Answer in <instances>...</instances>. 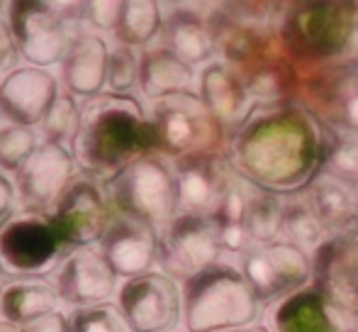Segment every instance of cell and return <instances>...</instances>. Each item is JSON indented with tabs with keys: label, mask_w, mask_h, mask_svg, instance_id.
I'll use <instances>...</instances> for the list:
<instances>
[{
	"label": "cell",
	"mask_w": 358,
	"mask_h": 332,
	"mask_svg": "<svg viewBox=\"0 0 358 332\" xmlns=\"http://www.w3.org/2000/svg\"><path fill=\"white\" fill-rule=\"evenodd\" d=\"M156 144L151 120L134 95L100 93L83 100L80 127L71 152L78 171L100 181L146 157Z\"/></svg>",
	"instance_id": "obj_1"
},
{
	"label": "cell",
	"mask_w": 358,
	"mask_h": 332,
	"mask_svg": "<svg viewBox=\"0 0 358 332\" xmlns=\"http://www.w3.org/2000/svg\"><path fill=\"white\" fill-rule=\"evenodd\" d=\"M8 25L27 67H62L78 29H83V3L15 0L8 3Z\"/></svg>",
	"instance_id": "obj_2"
},
{
	"label": "cell",
	"mask_w": 358,
	"mask_h": 332,
	"mask_svg": "<svg viewBox=\"0 0 358 332\" xmlns=\"http://www.w3.org/2000/svg\"><path fill=\"white\" fill-rule=\"evenodd\" d=\"M105 191L115 215L144 223L156 233L169 228L178 210V186L173 171L151 154L105 181Z\"/></svg>",
	"instance_id": "obj_3"
},
{
	"label": "cell",
	"mask_w": 358,
	"mask_h": 332,
	"mask_svg": "<svg viewBox=\"0 0 358 332\" xmlns=\"http://www.w3.org/2000/svg\"><path fill=\"white\" fill-rule=\"evenodd\" d=\"M71 254L52 218L17 210L0 225V279H52Z\"/></svg>",
	"instance_id": "obj_4"
},
{
	"label": "cell",
	"mask_w": 358,
	"mask_h": 332,
	"mask_svg": "<svg viewBox=\"0 0 358 332\" xmlns=\"http://www.w3.org/2000/svg\"><path fill=\"white\" fill-rule=\"evenodd\" d=\"M254 315L249 289L236 274L213 269L185 281L183 320L190 332H213L231 325H244Z\"/></svg>",
	"instance_id": "obj_5"
},
{
	"label": "cell",
	"mask_w": 358,
	"mask_h": 332,
	"mask_svg": "<svg viewBox=\"0 0 358 332\" xmlns=\"http://www.w3.org/2000/svg\"><path fill=\"white\" fill-rule=\"evenodd\" d=\"M47 215L52 218L62 242L69 251H73L98 247L113 223L115 210L105 191V181L78 171V176Z\"/></svg>",
	"instance_id": "obj_6"
},
{
	"label": "cell",
	"mask_w": 358,
	"mask_h": 332,
	"mask_svg": "<svg viewBox=\"0 0 358 332\" xmlns=\"http://www.w3.org/2000/svg\"><path fill=\"white\" fill-rule=\"evenodd\" d=\"M115 303L132 332H169L183 315V293L164 271L122 281Z\"/></svg>",
	"instance_id": "obj_7"
},
{
	"label": "cell",
	"mask_w": 358,
	"mask_h": 332,
	"mask_svg": "<svg viewBox=\"0 0 358 332\" xmlns=\"http://www.w3.org/2000/svg\"><path fill=\"white\" fill-rule=\"evenodd\" d=\"M76 176H78V164L71 149L42 142L37 152L13 176L20 210L47 215Z\"/></svg>",
	"instance_id": "obj_8"
},
{
	"label": "cell",
	"mask_w": 358,
	"mask_h": 332,
	"mask_svg": "<svg viewBox=\"0 0 358 332\" xmlns=\"http://www.w3.org/2000/svg\"><path fill=\"white\" fill-rule=\"evenodd\" d=\"M220 235L200 215H176L159 237V259L164 274L176 281H190L208 271L220 254Z\"/></svg>",
	"instance_id": "obj_9"
},
{
	"label": "cell",
	"mask_w": 358,
	"mask_h": 332,
	"mask_svg": "<svg viewBox=\"0 0 358 332\" xmlns=\"http://www.w3.org/2000/svg\"><path fill=\"white\" fill-rule=\"evenodd\" d=\"M69 310L113 303L120 293V276L113 271L98 247L73 249L52 276Z\"/></svg>",
	"instance_id": "obj_10"
},
{
	"label": "cell",
	"mask_w": 358,
	"mask_h": 332,
	"mask_svg": "<svg viewBox=\"0 0 358 332\" xmlns=\"http://www.w3.org/2000/svg\"><path fill=\"white\" fill-rule=\"evenodd\" d=\"M59 95H62V78L57 74L22 64L0 83V115L5 123L39 127Z\"/></svg>",
	"instance_id": "obj_11"
},
{
	"label": "cell",
	"mask_w": 358,
	"mask_h": 332,
	"mask_svg": "<svg viewBox=\"0 0 358 332\" xmlns=\"http://www.w3.org/2000/svg\"><path fill=\"white\" fill-rule=\"evenodd\" d=\"M98 249L120 276V281L134 279L154 271V261L159 259V233L132 218L115 215Z\"/></svg>",
	"instance_id": "obj_12"
},
{
	"label": "cell",
	"mask_w": 358,
	"mask_h": 332,
	"mask_svg": "<svg viewBox=\"0 0 358 332\" xmlns=\"http://www.w3.org/2000/svg\"><path fill=\"white\" fill-rule=\"evenodd\" d=\"M110 49L113 47L103 34L78 29L69 47L66 59L62 62V88L78 100H88L105 93Z\"/></svg>",
	"instance_id": "obj_13"
},
{
	"label": "cell",
	"mask_w": 358,
	"mask_h": 332,
	"mask_svg": "<svg viewBox=\"0 0 358 332\" xmlns=\"http://www.w3.org/2000/svg\"><path fill=\"white\" fill-rule=\"evenodd\" d=\"M149 120L156 144L169 154L188 152L205 134L203 103H198L190 93L154 103Z\"/></svg>",
	"instance_id": "obj_14"
},
{
	"label": "cell",
	"mask_w": 358,
	"mask_h": 332,
	"mask_svg": "<svg viewBox=\"0 0 358 332\" xmlns=\"http://www.w3.org/2000/svg\"><path fill=\"white\" fill-rule=\"evenodd\" d=\"M66 308L54 281L49 279H13L0 289V318L13 325H27L54 310Z\"/></svg>",
	"instance_id": "obj_15"
},
{
	"label": "cell",
	"mask_w": 358,
	"mask_h": 332,
	"mask_svg": "<svg viewBox=\"0 0 358 332\" xmlns=\"http://www.w3.org/2000/svg\"><path fill=\"white\" fill-rule=\"evenodd\" d=\"M195 83V71L185 62H180L166 47H151L142 52V69H139V90L144 98L166 100L173 95L190 93Z\"/></svg>",
	"instance_id": "obj_16"
},
{
	"label": "cell",
	"mask_w": 358,
	"mask_h": 332,
	"mask_svg": "<svg viewBox=\"0 0 358 332\" xmlns=\"http://www.w3.org/2000/svg\"><path fill=\"white\" fill-rule=\"evenodd\" d=\"M164 39H166V49L173 52L188 67L208 62V57L213 54L210 32L205 29V25L198 18H193L188 13L169 15V20L164 22Z\"/></svg>",
	"instance_id": "obj_17"
},
{
	"label": "cell",
	"mask_w": 358,
	"mask_h": 332,
	"mask_svg": "<svg viewBox=\"0 0 358 332\" xmlns=\"http://www.w3.org/2000/svg\"><path fill=\"white\" fill-rule=\"evenodd\" d=\"M164 29V18H161L159 3H149V0H132V3H122V13H120V22L115 29V39L117 44L124 47H146L151 39Z\"/></svg>",
	"instance_id": "obj_18"
},
{
	"label": "cell",
	"mask_w": 358,
	"mask_h": 332,
	"mask_svg": "<svg viewBox=\"0 0 358 332\" xmlns=\"http://www.w3.org/2000/svg\"><path fill=\"white\" fill-rule=\"evenodd\" d=\"M80 115H83V100L62 90V95L54 100V105L47 110V115L37 127L42 142L62 144V147L71 149L80 127Z\"/></svg>",
	"instance_id": "obj_19"
},
{
	"label": "cell",
	"mask_w": 358,
	"mask_h": 332,
	"mask_svg": "<svg viewBox=\"0 0 358 332\" xmlns=\"http://www.w3.org/2000/svg\"><path fill=\"white\" fill-rule=\"evenodd\" d=\"M178 186V210L183 215H200L215 208V184L203 166H183L176 176Z\"/></svg>",
	"instance_id": "obj_20"
},
{
	"label": "cell",
	"mask_w": 358,
	"mask_h": 332,
	"mask_svg": "<svg viewBox=\"0 0 358 332\" xmlns=\"http://www.w3.org/2000/svg\"><path fill=\"white\" fill-rule=\"evenodd\" d=\"M39 144H42V137L37 127L15 123L0 125V171L15 176L20 166L37 152Z\"/></svg>",
	"instance_id": "obj_21"
},
{
	"label": "cell",
	"mask_w": 358,
	"mask_h": 332,
	"mask_svg": "<svg viewBox=\"0 0 358 332\" xmlns=\"http://www.w3.org/2000/svg\"><path fill=\"white\" fill-rule=\"evenodd\" d=\"M139 69H142V54L137 49L115 44L110 49L108 62V93L132 95L134 85H139Z\"/></svg>",
	"instance_id": "obj_22"
},
{
	"label": "cell",
	"mask_w": 358,
	"mask_h": 332,
	"mask_svg": "<svg viewBox=\"0 0 358 332\" xmlns=\"http://www.w3.org/2000/svg\"><path fill=\"white\" fill-rule=\"evenodd\" d=\"M69 313H71V332H132L117 303L76 308Z\"/></svg>",
	"instance_id": "obj_23"
},
{
	"label": "cell",
	"mask_w": 358,
	"mask_h": 332,
	"mask_svg": "<svg viewBox=\"0 0 358 332\" xmlns=\"http://www.w3.org/2000/svg\"><path fill=\"white\" fill-rule=\"evenodd\" d=\"M317 210L329 220H341L354 210V193L344 181L334 176H324L315 188Z\"/></svg>",
	"instance_id": "obj_24"
},
{
	"label": "cell",
	"mask_w": 358,
	"mask_h": 332,
	"mask_svg": "<svg viewBox=\"0 0 358 332\" xmlns=\"http://www.w3.org/2000/svg\"><path fill=\"white\" fill-rule=\"evenodd\" d=\"M200 88H203L205 105L213 108L217 115L227 118V115L236 113V88L222 69H205L203 78H200Z\"/></svg>",
	"instance_id": "obj_25"
},
{
	"label": "cell",
	"mask_w": 358,
	"mask_h": 332,
	"mask_svg": "<svg viewBox=\"0 0 358 332\" xmlns=\"http://www.w3.org/2000/svg\"><path fill=\"white\" fill-rule=\"evenodd\" d=\"M285 235L290 237L292 247H315L322 240L320 218L310 210H292L285 218Z\"/></svg>",
	"instance_id": "obj_26"
},
{
	"label": "cell",
	"mask_w": 358,
	"mask_h": 332,
	"mask_svg": "<svg viewBox=\"0 0 358 332\" xmlns=\"http://www.w3.org/2000/svg\"><path fill=\"white\" fill-rule=\"evenodd\" d=\"M120 13H122V3H105V0H93V3H83V29H90L95 34L113 32L117 29Z\"/></svg>",
	"instance_id": "obj_27"
},
{
	"label": "cell",
	"mask_w": 358,
	"mask_h": 332,
	"mask_svg": "<svg viewBox=\"0 0 358 332\" xmlns=\"http://www.w3.org/2000/svg\"><path fill=\"white\" fill-rule=\"evenodd\" d=\"M266 254L271 256L278 276H290V279H302L305 276V256L297 251L292 244H278V247L266 249Z\"/></svg>",
	"instance_id": "obj_28"
},
{
	"label": "cell",
	"mask_w": 358,
	"mask_h": 332,
	"mask_svg": "<svg viewBox=\"0 0 358 332\" xmlns=\"http://www.w3.org/2000/svg\"><path fill=\"white\" fill-rule=\"evenodd\" d=\"M8 5H0V83L3 78L8 76L10 71L17 69V62L20 59V52H17V44H15V37L10 32V25H8Z\"/></svg>",
	"instance_id": "obj_29"
},
{
	"label": "cell",
	"mask_w": 358,
	"mask_h": 332,
	"mask_svg": "<svg viewBox=\"0 0 358 332\" xmlns=\"http://www.w3.org/2000/svg\"><path fill=\"white\" fill-rule=\"evenodd\" d=\"M246 276H249L259 289H271V286L278 284V279H280L273 261H271V256L266 254V251H259V254L246 259Z\"/></svg>",
	"instance_id": "obj_30"
},
{
	"label": "cell",
	"mask_w": 358,
	"mask_h": 332,
	"mask_svg": "<svg viewBox=\"0 0 358 332\" xmlns=\"http://www.w3.org/2000/svg\"><path fill=\"white\" fill-rule=\"evenodd\" d=\"M22 332H71V313L69 308L54 310V313H47L42 318L32 320L27 325H20Z\"/></svg>",
	"instance_id": "obj_31"
},
{
	"label": "cell",
	"mask_w": 358,
	"mask_h": 332,
	"mask_svg": "<svg viewBox=\"0 0 358 332\" xmlns=\"http://www.w3.org/2000/svg\"><path fill=\"white\" fill-rule=\"evenodd\" d=\"M249 220H251V230L259 237H271L278 230V210L271 203H256L254 210L249 213Z\"/></svg>",
	"instance_id": "obj_32"
},
{
	"label": "cell",
	"mask_w": 358,
	"mask_h": 332,
	"mask_svg": "<svg viewBox=\"0 0 358 332\" xmlns=\"http://www.w3.org/2000/svg\"><path fill=\"white\" fill-rule=\"evenodd\" d=\"M217 235H220V247L222 249L239 251L249 244V230L244 228V223L222 225V228H217Z\"/></svg>",
	"instance_id": "obj_33"
},
{
	"label": "cell",
	"mask_w": 358,
	"mask_h": 332,
	"mask_svg": "<svg viewBox=\"0 0 358 332\" xmlns=\"http://www.w3.org/2000/svg\"><path fill=\"white\" fill-rule=\"evenodd\" d=\"M17 213V191L8 174L0 171V225L8 223Z\"/></svg>",
	"instance_id": "obj_34"
},
{
	"label": "cell",
	"mask_w": 358,
	"mask_h": 332,
	"mask_svg": "<svg viewBox=\"0 0 358 332\" xmlns=\"http://www.w3.org/2000/svg\"><path fill=\"white\" fill-rule=\"evenodd\" d=\"M334 166L341 171V174L358 176V139H351V142H346L344 147L336 152Z\"/></svg>",
	"instance_id": "obj_35"
},
{
	"label": "cell",
	"mask_w": 358,
	"mask_h": 332,
	"mask_svg": "<svg viewBox=\"0 0 358 332\" xmlns=\"http://www.w3.org/2000/svg\"><path fill=\"white\" fill-rule=\"evenodd\" d=\"M346 115L354 125H358V88L346 98Z\"/></svg>",
	"instance_id": "obj_36"
},
{
	"label": "cell",
	"mask_w": 358,
	"mask_h": 332,
	"mask_svg": "<svg viewBox=\"0 0 358 332\" xmlns=\"http://www.w3.org/2000/svg\"><path fill=\"white\" fill-rule=\"evenodd\" d=\"M0 332H22V330H20L17 325H13V323H5V320H3V323H0Z\"/></svg>",
	"instance_id": "obj_37"
},
{
	"label": "cell",
	"mask_w": 358,
	"mask_h": 332,
	"mask_svg": "<svg viewBox=\"0 0 358 332\" xmlns=\"http://www.w3.org/2000/svg\"><path fill=\"white\" fill-rule=\"evenodd\" d=\"M0 289H3V279H0Z\"/></svg>",
	"instance_id": "obj_38"
},
{
	"label": "cell",
	"mask_w": 358,
	"mask_h": 332,
	"mask_svg": "<svg viewBox=\"0 0 358 332\" xmlns=\"http://www.w3.org/2000/svg\"><path fill=\"white\" fill-rule=\"evenodd\" d=\"M169 332H176V330H169Z\"/></svg>",
	"instance_id": "obj_39"
},
{
	"label": "cell",
	"mask_w": 358,
	"mask_h": 332,
	"mask_svg": "<svg viewBox=\"0 0 358 332\" xmlns=\"http://www.w3.org/2000/svg\"><path fill=\"white\" fill-rule=\"evenodd\" d=\"M0 120H3V115H0Z\"/></svg>",
	"instance_id": "obj_40"
},
{
	"label": "cell",
	"mask_w": 358,
	"mask_h": 332,
	"mask_svg": "<svg viewBox=\"0 0 358 332\" xmlns=\"http://www.w3.org/2000/svg\"><path fill=\"white\" fill-rule=\"evenodd\" d=\"M0 323H3V318H0Z\"/></svg>",
	"instance_id": "obj_41"
}]
</instances>
